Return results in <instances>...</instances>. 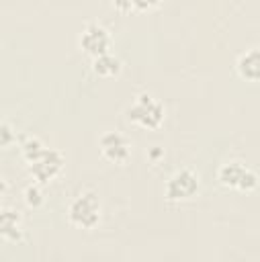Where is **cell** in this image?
I'll use <instances>...</instances> for the list:
<instances>
[{
    "instance_id": "7",
    "label": "cell",
    "mask_w": 260,
    "mask_h": 262,
    "mask_svg": "<svg viewBox=\"0 0 260 262\" xmlns=\"http://www.w3.org/2000/svg\"><path fill=\"white\" fill-rule=\"evenodd\" d=\"M100 149L111 162H125L129 158V141L121 133H104L100 137Z\"/></svg>"
},
{
    "instance_id": "1",
    "label": "cell",
    "mask_w": 260,
    "mask_h": 262,
    "mask_svg": "<svg viewBox=\"0 0 260 262\" xmlns=\"http://www.w3.org/2000/svg\"><path fill=\"white\" fill-rule=\"evenodd\" d=\"M23 156H25V160L29 162L31 174H33L39 182L51 180V178L59 172V168H61V164H63L61 154L55 151V149L45 147L37 137H31V139L25 141V145H23Z\"/></svg>"
},
{
    "instance_id": "6",
    "label": "cell",
    "mask_w": 260,
    "mask_h": 262,
    "mask_svg": "<svg viewBox=\"0 0 260 262\" xmlns=\"http://www.w3.org/2000/svg\"><path fill=\"white\" fill-rule=\"evenodd\" d=\"M80 45L86 53L90 55H102L109 51L111 47V37H109V31L102 27V25H96V23H90L86 25V29L82 31L80 35Z\"/></svg>"
},
{
    "instance_id": "14",
    "label": "cell",
    "mask_w": 260,
    "mask_h": 262,
    "mask_svg": "<svg viewBox=\"0 0 260 262\" xmlns=\"http://www.w3.org/2000/svg\"><path fill=\"white\" fill-rule=\"evenodd\" d=\"M113 4H115L119 10H129V8H131V0H113Z\"/></svg>"
},
{
    "instance_id": "15",
    "label": "cell",
    "mask_w": 260,
    "mask_h": 262,
    "mask_svg": "<svg viewBox=\"0 0 260 262\" xmlns=\"http://www.w3.org/2000/svg\"><path fill=\"white\" fill-rule=\"evenodd\" d=\"M2 190H4V180L0 178V192H2Z\"/></svg>"
},
{
    "instance_id": "8",
    "label": "cell",
    "mask_w": 260,
    "mask_h": 262,
    "mask_svg": "<svg viewBox=\"0 0 260 262\" xmlns=\"http://www.w3.org/2000/svg\"><path fill=\"white\" fill-rule=\"evenodd\" d=\"M0 237L4 239L20 237V215L14 209H0Z\"/></svg>"
},
{
    "instance_id": "2",
    "label": "cell",
    "mask_w": 260,
    "mask_h": 262,
    "mask_svg": "<svg viewBox=\"0 0 260 262\" xmlns=\"http://www.w3.org/2000/svg\"><path fill=\"white\" fill-rule=\"evenodd\" d=\"M127 117L147 129H156L164 121V106L151 94H139L127 111Z\"/></svg>"
},
{
    "instance_id": "9",
    "label": "cell",
    "mask_w": 260,
    "mask_h": 262,
    "mask_svg": "<svg viewBox=\"0 0 260 262\" xmlns=\"http://www.w3.org/2000/svg\"><path fill=\"white\" fill-rule=\"evenodd\" d=\"M258 49L256 47H252L250 51H246L240 59H237V72H240V76L242 78H246V80H258V72H260V68H258Z\"/></svg>"
},
{
    "instance_id": "10",
    "label": "cell",
    "mask_w": 260,
    "mask_h": 262,
    "mask_svg": "<svg viewBox=\"0 0 260 262\" xmlns=\"http://www.w3.org/2000/svg\"><path fill=\"white\" fill-rule=\"evenodd\" d=\"M119 70H121V61L115 55H111L109 51L94 57V72L96 74H100V76H113Z\"/></svg>"
},
{
    "instance_id": "13",
    "label": "cell",
    "mask_w": 260,
    "mask_h": 262,
    "mask_svg": "<svg viewBox=\"0 0 260 262\" xmlns=\"http://www.w3.org/2000/svg\"><path fill=\"white\" fill-rule=\"evenodd\" d=\"M160 0H131V8H139V10H147L154 8Z\"/></svg>"
},
{
    "instance_id": "5",
    "label": "cell",
    "mask_w": 260,
    "mask_h": 262,
    "mask_svg": "<svg viewBox=\"0 0 260 262\" xmlns=\"http://www.w3.org/2000/svg\"><path fill=\"white\" fill-rule=\"evenodd\" d=\"M219 180L221 184L237 190H252L256 186V174L244 166L242 162H229L219 168Z\"/></svg>"
},
{
    "instance_id": "12",
    "label": "cell",
    "mask_w": 260,
    "mask_h": 262,
    "mask_svg": "<svg viewBox=\"0 0 260 262\" xmlns=\"http://www.w3.org/2000/svg\"><path fill=\"white\" fill-rule=\"evenodd\" d=\"M25 196H27V203L33 205V207H37V205L41 203V192H39L37 186H29L27 192H25Z\"/></svg>"
},
{
    "instance_id": "11",
    "label": "cell",
    "mask_w": 260,
    "mask_h": 262,
    "mask_svg": "<svg viewBox=\"0 0 260 262\" xmlns=\"http://www.w3.org/2000/svg\"><path fill=\"white\" fill-rule=\"evenodd\" d=\"M12 141H14V133H12L10 125H8V123H4V121H0V147L10 145Z\"/></svg>"
},
{
    "instance_id": "3",
    "label": "cell",
    "mask_w": 260,
    "mask_h": 262,
    "mask_svg": "<svg viewBox=\"0 0 260 262\" xmlns=\"http://www.w3.org/2000/svg\"><path fill=\"white\" fill-rule=\"evenodd\" d=\"M68 217L78 227H84V229L94 227L98 223V219H100V203H98V196L94 192H82V194H78L72 201V205H70Z\"/></svg>"
},
{
    "instance_id": "4",
    "label": "cell",
    "mask_w": 260,
    "mask_h": 262,
    "mask_svg": "<svg viewBox=\"0 0 260 262\" xmlns=\"http://www.w3.org/2000/svg\"><path fill=\"white\" fill-rule=\"evenodd\" d=\"M199 190V176L192 170H178L166 182V196L170 201H186Z\"/></svg>"
}]
</instances>
